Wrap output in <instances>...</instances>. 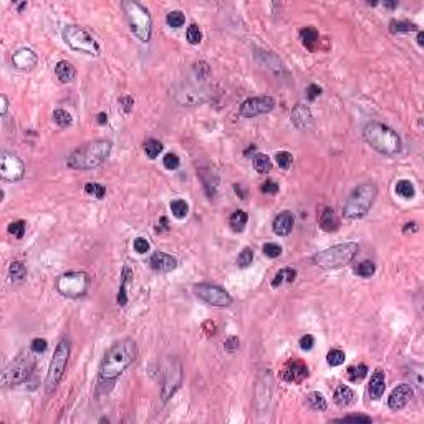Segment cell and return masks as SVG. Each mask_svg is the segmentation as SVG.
Instances as JSON below:
<instances>
[{
  "mask_svg": "<svg viewBox=\"0 0 424 424\" xmlns=\"http://www.w3.org/2000/svg\"><path fill=\"white\" fill-rule=\"evenodd\" d=\"M53 121H55L58 126L67 128L71 125V115L65 110H55V113H53Z\"/></svg>",
  "mask_w": 424,
  "mask_h": 424,
  "instance_id": "cell-41",
  "label": "cell"
},
{
  "mask_svg": "<svg viewBox=\"0 0 424 424\" xmlns=\"http://www.w3.org/2000/svg\"><path fill=\"white\" fill-rule=\"evenodd\" d=\"M234 191H235V194L240 197V199H245V192H244L242 186H240V184H235V186H234Z\"/></svg>",
  "mask_w": 424,
  "mask_h": 424,
  "instance_id": "cell-57",
  "label": "cell"
},
{
  "mask_svg": "<svg viewBox=\"0 0 424 424\" xmlns=\"http://www.w3.org/2000/svg\"><path fill=\"white\" fill-rule=\"evenodd\" d=\"M169 207H171L172 215L177 219H184L187 215V212H189V206H187V202L182 199H174L171 202Z\"/></svg>",
  "mask_w": 424,
  "mask_h": 424,
  "instance_id": "cell-36",
  "label": "cell"
},
{
  "mask_svg": "<svg viewBox=\"0 0 424 424\" xmlns=\"http://www.w3.org/2000/svg\"><path fill=\"white\" fill-rule=\"evenodd\" d=\"M353 272L358 275V277H363V279H369L371 275H374L376 272V265L369 260H364V262H359L356 267L353 269Z\"/></svg>",
  "mask_w": 424,
  "mask_h": 424,
  "instance_id": "cell-32",
  "label": "cell"
},
{
  "mask_svg": "<svg viewBox=\"0 0 424 424\" xmlns=\"http://www.w3.org/2000/svg\"><path fill=\"white\" fill-rule=\"evenodd\" d=\"M368 374V366L366 364H358V366H350L347 369V378L350 381L356 383V381H361V379Z\"/></svg>",
  "mask_w": 424,
  "mask_h": 424,
  "instance_id": "cell-34",
  "label": "cell"
},
{
  "mask_svg": "<svg viewBox=\"0 0 424 424\" xmlns=\"http://www.w3.org/2000/svg\"><path fill=\"white\" fill-rule=\"evenodd\" d=\"M292 121L298 130H302V131L310 130L313 118H312V113H310V110H308V106H305V105L295 106L293 111H292Z\"/></svg>",
  "mask_w": 424,
  "mask_h": 424,
  "instance_id": "cell-19",
  "label": "cell"
},
{
  "mask_svg": "<svg viewBox=\"0 0 424 424\" xmlns=\"http://www.w3.org/2000/svg\"><path fill=\"white\" fill-rule=\"evenodd\" d=\"M63 40L68 47L76 52L86 53V55H98L100 53V47H98L96 40L81 27L67 25L63 28Z\"/></svg>",
  "mask_w": 424,
  "mask_h": 424,
  "instance_id": "cell-9",
  "label": "cell"
},
{
  "mask_svg": "<svg viewBox=\"0 0 424 424\" xmlns=\"http://www.w3.org/2000/svg\"><path fill=\"white\" fill-rule=\"evenodd\" d=\"M133 245H135V250H136L138 254H146V252H149V242H147L146 239H142V237H138Z\"/></svg>",
  "mask_w": 424,
  "mask_h": 424,
  "instance_id": "cell-50",
  "label": "cell"
},
{
  "mask_svg": "<svg viewBox=\"0 0 424 424\" xmlns=\"http://www.w3.org/2000/svg\"><path fill=\"white\" fill-rule=\"evenodd\" d=\"M279 189H280V187H279V184L275 181H265L262 184V187H260V191H262L264 194H272V196L277 194Z\"/></svg>",
  "mask_w": 424,
  "mask_h": 424,
  "instance_id": "cell-49",
  "label": "cell"
},
{
  "mask_svg": "<svg viewBox=\"0 0 424 424\" xmlns=\"http://www.w3.org/2000/svg\"><path fill=\"white\" fill-rule=\"evenodd\" d=\"M300 38H302V43L308 50H313L315 45L318 43V32L315 30L313 27H305L300 30Z\"/></svg>",
  "mask_w": 424,
  "mask_h": 424,
  "instance_id": "cell-27",
  "label": "cell"
},
{
  "mask_svg": "<svg viewBox=\"0 0 424 424\" xmlns=\"http://www.w3.org/2000/svg\"><path fill=\"white\" fill-rule=\"evenodd\" d=\"M252 260H254V250L250 249V247H245L242 252L239 254L237 265H239V267L245 269V267H249V265L252 264Z\"/></svg>",
  "mask_w": 424,
  "mask_h": 424,
  "instance_id": "cell-44",
  "label": "cell"
},
{
  "mask_svg": "<svg viewBox=\"0 0 424 424\" xmlns=\"http://www.w3.org/2000/svg\"><path fill=\"white\" fill-rule=\"evenodd\" d=\"M184 22H186L184 13L179 12V10H172V12L167 13V17H166V23L171 28H179V27L184 25Z\"/></svg>",
  "mask_w": 424,
  "mask_h": 424,
  "instance_id": "cell-38",
  "label": "cell"
},
{
  "mask_svg": "<svg viewBox=\"0 0 424 424\" xmlns=\"http://www.w3.org/2000/svg\"><path fill=\"white\" fill-rule=\"evenodd\" d=\"M186 35H187V42H189L191 45H199V43L202 42V32L196 23H192V25L187 28Z\"/></svg>",
  "mask_w": 424,
  "mask_h": 424,
  "instance_id": "cell-42",
  "label": "cell"
},
{
  "mask_svg": "<svg viewBox=\"0 0 424 424\" xmlns=\"http://www.w3.org/2000/svg\"><path fill=\"white\" fill-rule=\"evenodd\" d=\"M308 406L313 409V411H325L327 409V399L322 393L318 391H312L308 394Z\"/></svg>",
  "mask_w": 424,
  "mask_h": 424,
  "instance_id": "cell-31",
  "label": "cell"
},
{
  "mask_svg": "<svg viewBox=\"0 0 424 424\" xmlns=\"http://www.w3.org/2000/svg\"><path fill=\"white\" fill-rule=\"evenodd\" d=\"M111 152V142L106 140L90 141L86 144L76 147L75 151L68 156V166L71 169L78 171H90L101 166Z\"/></svg>",
  "mask_w": 424,
  "mask_h": 424,
  "instance_id": "cell-2",
  "label": "cell"
},
{
  "mask_svg": "<svg viewBox=\"0 0 424 424\" xmlns=\"http://www.w3.org/2000/svg\"><path fill=\"white\" fill-rule=\"evenodd\" d=\"M320 227H322L325 232H335V230L340 227V220L332 207H325L323 209L322 215H320Z\"/></svg>",
  "mask_w": 424,
  "mask_h": 424,
  "instance_id": "cell-22",
  "label": "cell"
},
{
  "mask_svg": "<svg viewBox=\"0 0 424 424\" xmlns=\"http://www.w3.org/2000/svg\"><path fill=\"white\" fill-rule=\"evenodd\" d=\"M239 345H240V342H239L237 337H229L227 340H225L224 348L232 353V352H235V350H239Z\"/></svg>",
  "mask_w": 424,
  "mask_h": 424,
  "instance_id": "cell-53",
  "label": "cell"
},
{
  "mask_svg": "<svg viewBox=\"0 0 424 424\" xmlns=\"http://www.w3.org/2000/svg\"><path fill=\"white\" fill-rule=\"evenodd\" d=\"M389 30L391 33H403V32H416L418 27L406 20H391L389 22Z\"/></svg>",
  "mask_w": 424,
  "mask_h": 424,
  "instance_id": "cell-35",
  "label": "cell"
},
{
  "mask_svg": "<svg viewBox=\"0 0 424 424\" xmlns=\"http://www.w3.org/2000/svg\"><path fill=\"white\" fill-rule=\"evenodd\" d=\"M264 255H267L270 259H275V257H280L282 255V247L279 244H274V242H269L264 245Z\"/></svg>",
  "mask_w": 424,
  "mask_h": 424,
  "instance_id": "cell-46",
  "label": "cell"
},
{
  "mask_svg": "<svg viewBox=\"0 0 424 424\" xmlns=\"http://www.w3.org/2000/svg\"><path fill=\"white\" fill-rule=\"evenodd\" d=\"M413 394H414V391H413L411 384H406V383L398 384V386L391 391V394H389V398H388L389 409H394V411L403 409L409 401H411Z\"/></svg>",
  "mask_w": 424,
  "mask_h": 424,
  "instance_id": "cell-16",
  "label": "cell"
},
{
  "mask_svg": "<svg viewBox=\"0 0 424 424\" xmlns=\"http://www.w3.org/2000/svg\"><path fill=\"white\" fill-rule=\"evenodd\" d=\"M384 389H386V379H384V373L381 369H376L373 374H371V379L368 383V394L371 399H379L383 396Z\"/></svg>",
  "mask_w": 424,
  "mask_h": 424,
  "instance_id": "cell-21",
  "label": "cell"
},
{
  "mask_svg": "<svg viewBox=\"0 0 424 424\" xmlns=\"http://www.w3.org/2000/svg\"><path fill=\"white\" fill-rule=\"evenodd\" d=\"M0 101H2V110H0V113H2V116H5V115H7V111H8V101H7V96H5V95H2V96H0Z\"/></svg>",
  "mask_w": 424,
  "mask_h": 424,
  "instance_id": "cell-56",
  "label": "cell"
},
{
  "mask_svg": "<svg viewBox=\"0 0 424 424\" xmlns=\"http://www.w3.org/2000/svg\"><path fill=\"white\" fill-rule=\"evenodd\" d=\"M300 348L303 350V352H310V350L313 348L315 345V338L312 337V335H305V337L300 338Z\"/></svg>",
  "mask_w": 424,
  "mask_h": 424,
  "instance_id": "cell-51",
  "label": "cell"
},
{
  "mask_svg": "<svg viewBox=\"0 0 424 424\" xmlns=\"http://www.w3.org/2000/svg\"><path fill=\"white\" fill-rule=\"evenodd\" d=\"M149 265L154 270H157V272H171V270H174L177 267V260L172 255L157 250V252L151 255Z\"/></svg>",
  "mask_w": 424,
  "mask_h": 424,
  "instance_id": "cell-18",
  "label": "cell"
},
{
  "mask_svg": "<svg viewBox=\"0 0 424 424\" xmlns=\"http://www.w3.org/2000/svg\"><path fill=\"white\" fill-rule=\"evenodd\" d=\"M162 162H164V167L169 171H174L179 167L181 161H179V156L177 154H172V152H167V154L164 156V159H162Z\"/></svg>",
  "mask_w": 424,
  "mask_h": 424,
  "instance_id": "cell-47",
  "label": "cell"
},
{
  "mask_svg": "<svg viewBox=\"0 0 424 424\" xmlns=\"http://www.w3.org/2000/svg\"><path fill=\"white\" fill-rule=\"evenodd\" d=\"M8 277L12 282H22L27 277V267L23 262H12L8 269Z\"/></svg>",
  "mask_w": 424,
  "mask_h": 424,
  "instance_id": "cell-30",
  "label": "cell"
},
{
  "mask_svg": "<svg viewBox=\"0 0 424 424\" xmlns=\"http://www.w3.org/2000/svg\"><path fill=\"white\" fill-rule=\"evenodd\" d=\"M280 376H282L283 381H287V383H302L303 379L308 376V366L305 364V361H302V359L292 358L285 363Z\"/></svg>",
  "mask_w": 424,
  "mask_h": 424,
  "instance_id": "cell-15",
  "label": "cell"
},
{
  "mask_svg": "<svg viewBox=\"0 0 424 424\" xmlns=\"http://www.w3.org/2000/svg\"><path fill=\"white\" fill-rule=\"evenodd\" d=\"M418 43H419V47L424 45V33H423V32L418 33Z\"/></svg>",
  "mask_w": 424,
  "mask_h": 424,
  "instance_id": "cell-59",
  "label": "cell"
},
{
  "mask_svg": "<svg viewBox=\"0 0 424 424\" xmlns=\"http://www.w3.org/2000/svg\"><path fill=\"white\" fill-rule=\"evenodd\" d=\"M120 103H121V105H125V110H126V111H131L133 105H135V100H133L131 96H121V98H120Z\"/></svg>",
  "mask_w": 424,
  "mask_h": 424,
  "instance_id": "cell-55",
  "label": "cell"
},
{
  "mask_svg": "<svg viewBox=\"0 0 424 424\" xmlns=\"http://www.w3.org/2000/svg\"><path fill=\"white\" fill-rule=\"evenodd\" d=\"M307 93H308V100L313 101L315 98L320 96V93H322V88H320L318 85H310V86L307 88Z\"/></svg>",
  "mask_w": 424,
  "mask_h": 424,
  "instance_id": "cell-54",
  "label": "cell"
},
{
  "mask_svg": "<svg viewBox=\"0 0 424 424\" xmlns=\"http://www.w3.org/2000/svg\"><path fill=\"white\" fill-rule=\"evenodd\" d=\"M37 364V353L33 350H25L20 353L2 373V384L3 386H13L20 384L30 376V373L35 369Z\"/></svg>",
  "mask_w": 424,
  "mask_h": 424,
  "instance_id": "cell-6",
  "label": "cell"
},
{
  "mask_svg": "<svg viewBox=\"0 0 424 424\" xmlns=\"http://www.w3.org/2000/svg\"><path fill=\"white\" fill-rule=\"evenodd\" d=\"M68 356H70V343L68 340H60V343L57 345L55 353L50 361V368H48L47 381H45V389L47 394H52L58 386V383L62 381L63 374H65Z\"/></svg>",
  "mask_w": 424,
  "mask_h": 424,
  "instance_id": "cell-8",
  "label": "cell"
},
{
  "mask_svg": "<svg viewBox=\"0 0 424 424\" xmlns=\"http://www.w3.org/2000/svg\"><path fill=\"white\" fill-rule=\"evenodd\" d=\"M30 348H32L37 354L45 353L47 348H48V342H47V340H43V338H35V340H33V342L30 343Z\"/></svg>",
  "mask_w": 424,
  "mask_h": 424,
  "instance_id": "cell-48",
  "label": "cell"
},
{
  "mask_svg": "<svg viewBox=\"0 0 424 424\" xmlns=\"http://www.w3.org/2000/svg\"><path fill=\"white\" fill-rule=\"evenodd\" d=\"M138 358V347L131 338H125L115 343L105 353L100 364V378L101 381L115 383V379L130 368Z\"/></svg>",
  "mask_w": 424,
  "mask_h": 424,
  "instance_id": "cell-1",
  "label": "cell"
},
{
  "mask_svg": "<svg viewBox=\"0 0 424 424\" xmlns=\"http://www.w3.org/2000/svg\"><path fill=\"white\" fill-rule=\"evenodd\" d=\"M335 403L338 404L340 408H347L354 401V391L350 386H345V384H340V386L335 389L333 394Z\"/></svg>",
  "mask_w": 424,
  "mask_h": 424,
  "instance_id": "cell-24",
  "label": "cell"
},
{
  "mask_svg": "<svg viewBox=\"0 0 424 424\" xmlns=\"http://www.w3.org/2000/svg\"><path fill=\"white\" fill-rule=\"evenodd\" d=\"M55 75L58 76V80L63 81V83H71L73 80H75V76H76V70H75V67H73L70 62L62 60V62L57 63Z\"/></svg>",
  "mask_w": 424,
  "mask_h": 424,
  "instance_id": "cell-23",
  "label": "cell"
},
{
  "mask_svg": "<svg viewBox=\"0 0 424 424\" xmlns=\"http://www.w3.org/2000/svg\"><path fill=\"white\" fill-rule=\"evenodd\" d=\"M254 167L255 171L260 172V174H265V172H270L272 171V161H270L269 156L265 154H257L254 156Z\"/></svg>",
  "mask_w": 424,
  "mask_h": 424,
  "instance_id": "cell-33",
  "label": "cell"
},
{
  "mask_svg": "<svg viewBox=\"0 0 424 424\" xmlns=\"http://www.w3.org/2000/svg\"><path fill=\"white\" fill-rule=\"evenodd\" d=\"M275 161H277L279 167H282V169H288L293 162V156L290 154L288 151H279L277 154H275Z\"/></svg>",
  "mask_w": 424,
  "mask_h": 424,
  "instance_id": "cell-43",
  "label": "cell"
},
{
  "mask_svg": "<svg viewBox=\"0 0 424 424\" xmlns=\"http://www.w3.org/2000/svg\"><path fill=\"white\" fill-rule=\"evenodd\" d=\"M293 224H295L293 214L290 211H283L282 214H279L274 220V232L277 235L285 237V235H288L290 232H292Z\"/></svg>",
  "mask_w": 424,
  "mask_h": 424,
  "instance_id": "cell-20",
  "label": "cell"
},
{
  "mask_svg": "<svg viewBox=\"0 0 424 424\" xmlns=\"http://www.w3.org/2000/svg\"><path fill=\"white\" fill-rule=\"evenodd\" d=\"M164 381H162V399H169V396L174 394V391L179 388L181 379H182V371L181 364L176 358H169L164 366Z\"/></svg>",
  "mask_w": 424,
  "mask_h": 424,
  "instance_id": "cell-14",
  "label": "cell"
},
{
  "mask_svg": "<svg viewBox=\"0 0 424 424\" xmlns=\"http://www.w3.org/2000/svg\"><path fill=\"white\" fill-rule=\"evenodd\" d=\"M161 151H162V142H159L157 140H147L144 142V152L149 159H156Z\"/></svg>",
  "mask_w": 424,
  "mask_h": 424,
  "instance_id": "cell-37",
  "label": "cell"
},
{
  "mask_svg": "<svg viewBox=\"0 0 424 424\" xmlns=\"http://www.w3.org/2000/svg\"><path fill=\"white\" fill-rule=\"evenodd\" d=\"M275 108V100L272 96H255L245 100L239 108V115L242 118H255L264 113L272 111Z\"/></svg>",
  "mask_w": 424,
  "mask_h": 424,
  "instance_id": "cell-13",
  "label": "cell"
},
{
  "mask_svg": "<svg viewBox=\"0 0 424 424\" xmlns=\"http://www.w3.org/2000/svg\"><path fill=\"white\" fill-rule=\"evenodd\" d=\"M25 230H27V224L23 220H15L8 225V232H10L15 239H22L25 235Z\"/></svg>",
  "mask_w": 424,
  "mask_h": 424,
  "instance_id": "cell-45",
  "label": "cell"
},
{
  "mask_svg": "<svg viewBox=\"0 0 424 424\" xmlns=\"http://www.w3.org/2000/svg\"><path fill=\"white\" fill-rule=\"evenodd\" d=\"M85 192L93 196L95 199H103L106 194V189L101 184H98V182H88V184H85Z\"/></svg>",
  "mask_w": 424,
  "mask_h": 424,
  "instance_id": "cell-40",
  "label": "cell"
},
{
  "mask_svg": "<svg viewBox=\"0 0 424 424\" xmlns=\"http://www.w3.org/2000/svg\"><path fill=\"white\" fill-rule=\"evenodd\" d=\"M133 279V270L128 267H123V274H121V287H120V293H118V303L121 305V307H125V305L128 303V297H126V285L128 282Z\"/></svg>",
  "mask_w": 424,
  "mask_h": 424,
  "instance_id": "cell-26",
  "label": "cell"
},
{
  "mask_svg": "<svg viewBox=\"0 0 424 424\" xmlns=\"http://www.w3.org/2000/svg\"><path fill=\"white\" fill-rule=\"evenodd\" d=\"M96 118H98V123H100V125H106V121H108V116L105 115V113H100V115H98Z\"/></svg>",
  "mask_w": 424,
  "mask_h": 424,
  "instance_id": "cell-58",
  "label": "cell"
},
{
  "mask_svg": "<svg viewBox=\"0 0 424 424\" xmlns=\"http://www.w3.org/2000/svg\"><path fill=\"white\" fill-rule=\"evenodd\" d=\"M90 288V275L85 272H67L57 282V290L63 297H83Z\"/></svg>",
  "mask_w": 424,
  "mask_h": 424,
  "instance_id": "cell-10",
  "label": "cell"
},
{
  "mask_svg": "<svg viewBox=\"0 0 424 424\" xmlns=\"http://www.w3.org/2000/svg\"><path fill=\"white\" fill-rule=\"evenodd\" d=\"M378 196L376 186L371 182H364L354 187L352 194L347 197L343 204V215L347 219H359L363 215H366L369 209L374 204V199Z\"/></svg>",
  "mask_w": 424,
  "mask_h": 424,
  "instance_id": "cell-4",
  "label": "cell"
},
{
  "mask_svg": "<svg viewBox=\"0 0 424 424\" xmlns=\"http://www.w3.org/2000/svg\"><path fill=\"white\" fill-rule=\"evenodd\" d=\"M398 196H401L403 199H413L416 196V189H414V184L408 179H401L396 182V187H394Z\"/></svg>",
  "mask_w": 424,
  "mask_h": 424,
  "instance_id": "cell-28",
  "label": "cell"
},
{
  "mask_svg": "<svg viewBox=\"0 0 424 424\" xmlns=\"http://www.w3.org/2000/svg\"><path fill=\"white\" fill-rule=\"evenodd\" d=\"M12 63L17 70L27 71V70H32V68L37 67L38 57H37L35 52L30 50V48H20V50H17L12 55Z\"/></svg>",
  "mask_w": 424,
  "mask_h": 424,
  "instance_id": "cell-17",
  "label": "cell"
},
{
  "mask_svg": "<svg viewBox=\"0 0 424 424\" xmlns=\"http://www.w3.org/2000/svg\"><path fill=\"white\" fill-rule=\"evenodd\" d=\"M247 220H249V215L245 214L244 211H235L234 214L230 215L229 224L235 232H242V230L245 229V225H247Z\"/></svg>",
  "mask_w": 424,
  "mask_h": 424,
  "instance_id": "cell-29",
  "label": "cell"
},
{
  "mask_svg": "<svg viewBox=\"0 0 424 424\" xmlns=\"http://www.w3.org/2000/svg\"><path fill=\"white\" fill-rule=\"evenodd\" d=\"M363 136L364 141L381 154L394 156L401 151V138L398 136V133L381 123H369L364 128Z\"/></svg>",
  "mask_w": 424,
  "mask_h": 424,
  "instance_id": "cell-3",
  "label": "cell"
},
{
  "mask_svg": "<svg viewBox=\"0 0 424 424\" xmlns=\"http://www.w3.org/2000/svg\"><path fill=\"white\" fill-rule=\"evenodd\" d=\"M358 254V244L356 242H345L333 245L330 249H325L322 252L313 255V264L322 269H340L348 265Z\"/></svg>",
  "mask_w": 424,
  "mask_h": 424,
  "instance_id": "cell-5",
  "label": "cell"
},
{
  "mask_svg": "<svg viewBox=\"0 0 424 424\" xmlns=\"http://www.w3.org/2000/svg\"><path fill=\"white\" fill-rule=\"evenodd\" d=\"M327 363L330 366H340V364L345 363V352L338 348H333L330 350L328 354H327Z\"/></svg>",
  "mask_w": 424,
  "mask_h": 424,
  "instance_id": "cell-39",
  "label": "cell"
},
{
  "mask_svg": "<svg viewBox=\"0 0 424 424\" xmlns=\"http://www.w3.org/2000/svg\"><path fill=\"white\" fill-rule=\"evenodd\" d=\"M0 174L5 181H20L25 174V164L13 152L3 151L0 156Z\"/></svg>",
  "mask_w": 424,
  "mask_h": 424,
  "instance_id": "cell-12",
  "label": "cell"
},
{
  "mask_svg": "<svg viewBox=\"0 0 424 424\" xmlns=\"http://www.w3.org/2000/svg\"><path fill=\"white\" fill-rule=\"evenodd\" d=\"M123 10L126 13L128 23L135 35L140 38L142 43H147L151 40V17L146 7H142L138 2H123Z\"/></svg>",
  "mask_w": 424,
  "mask_h": 424,
  "instance_id": "cell-7",
  "label": "cell"
},
{
  "mask_svg": "<svg viewBox=\"0 0 424 424\" xmlns=\"http://www.w3.org/2000/svg\"><path fill=\"white\" fill-rule=\"evenodd\" d=\"M295 279H297V270H295V269H282V270H279V272L275 274V277L272 280V287L277 288L283 282L292 283V282H295Z\"/></svg>",
  "mask_w": 424,
  "mask_h": 424,
  "instance_id": "cell-25",
  "label": "cell"
},
{
  "mask_svg": "<svg viewBox=\"0 0 424 424\" xmlns=\"http://www.w3.org/2000/svg\"><path fill=\"white\" fill-rule=\"evenodd\" d=\"M194 293L202 302L209 303L212 307H229V305H232V297L222 287L214 283L194 285Z\"/></svg>",
  "mask_w": 424,
  "mask_h": 424,
  "instance_id": "cell-11",
  "label": "cell"
},
{
  "mask_svg": "<svg viewBox=\"0 0 424 424\" xmlns=\"http://www.w3.org/2000/svg\"><path fill=\"white\" fill-rule=\"evenodd\" d=\"M338 421H343V423H348V421H363V423H371V418L369 416H364V414H350V416H345Z\"/></svg>",
  "mask_w": 424,
  "mask_h": 424,
  "instance_id": "cell-52",
  "label": "cell"
}]
</instances>
